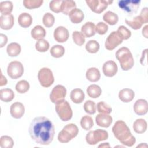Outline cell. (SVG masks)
Instances as JSON below:
<instances>
[{
    "label": "cell",
    "mask_w": 148,
    "mask_h": 148,
    "mask_svg": "<svg viewBox=\"0 0 148 148\" xmlns=\"http://www.w3.org/2000/svg\"><path fill=\"white\" fill-rule=\"evenodd\" d=\"M87 93L90 97L92 98H97L101 95L102 90L99 86L97 84H91L87 87Z\"/></svg>",
    "instance_id": "f546056e"
},
{
    "label": "cell",
    "mask_w": 148,
    "mask_h": 148,
    "mask_svg": "<svg viewBox=\"0 0 148 148\" xmlns=\"http://www.w3.org/2000/svg\"><path fill=\"white\" fill-rule=\"evenodd\" d=\"M49 42L44 39H40L38 40L35 43V49L39 52H46L49 49Z\"/></svg>",
    "instance_id": "ab89813d"
},
{
    "label": "cell",
    "mask_w": 148,
    "mask_h": 148,
    "mask_svg": "<svg viewBox=\"0 0 148 148\" xmlns=\"http://www.w3.org/2000/svg\"><path fill=\"white\" fill-rule=\"evenodd\" d=\"M38 79L40 85L43 87L51 86L54 82V78L52 71L48 68H41L38 73Z\"/></svg>",
    "instance_id": "8992f818"
},
{
    "label": "cell",
    "mask_w": 148,
    "mask_h": 148,
    "mask_svg": "<svg viewBox=\"0 0 148 148\" xmlns=\"http://www.w3.org/2000/svg\"><path fill=\"white\" fill-rule=\"evenodd\" d=\"M69 36L68 30L63 26L57 27L54 31V38L57 42L64 43L68 39Z\"/></svg>",
    "instance_id": "4fadbf2b"
},
{
    "label": "cell",
    "mask_w": 148,
    "mask_h": 148,
    "mask_svg": "<svg viewBox=\"0 0 148 148\" xmlns=\"http://www.w3.org/2000/svg\"><path fill=\"white\" fill-rule=\"evenodd\" d=\"M14 23V18L12 14H1L0 17V27L2 29H10Z\"/></svg>",
    "instance_id": "9a60e30c"
},
{
    "label": "cell",
    "mask_w": 148,
    "mask_h": 148,
    "mask_svg": "<svg viewBox=\"0 0 148 148\" xmlns=\"http://www.w3.org/2000/svg\"><path fill=\"white\" fill-rule=\"evenodd\" d=\"M43 0H24L23 1V5L28 9H32L39 8L43 3Z\"/></svg>",
    "instance_id": "8d00e7d4"
},
{
    "label": "cell",
    "mask_w": 148,
    "mask_h": 148,
    "mask_svg": "<svg viewBox=\"0 0 148 148\" xmlns=\"http://www.w3.org/2000/svg\"><path fill=\"white\" fill-rule=\"evenodd\" d=\"M0 38H1V43H0V47H3L8 42V38L6 35L3 34H0Z\"/></svg>",
    "instance_id": "f907efd6"
},
{
    "label": "cell",
    "mask_w": 148,
    "mask_h": 148,
    "mask_svg": "<svg viewBox=\"0 0 148 148\" xmlns=\"http://www.w3.org/2000/svg\"><path fill=\"white\" fill-rule=\"evenodd\" d=\"M6 51L10 57L17 56L21 52V46L17 43H11L8 45Z\"/></svg>",
    "instance_id": "83f0119b"
},
{
    "label": "cell",
    "mask_w": 148,
    "mask_h": 148,
    "mask_svg": "<svg viewBox=\"0 0 148 148\" xmlns=\"http://www.w3.org/2000/svg\"><path fill=\"white\" fill-rule=\"evenodd\" d=\"M147 27L148 25H146L142 29V35L144 36V37H145L146 38H147Z\"/></svg>",
    "instance_id": "db71d44e"
},
{
    "label": "cell",
    "mask_w": 148,
    "mask_h": 148,
    "mask_svg": "<svg viewBox=\"0 0 148 148\" xmlns=\"http://www.w3.org/2000/svg\"><path fill=\"white\" fill-rule=\"evenodd\" d=\"M147 49H145L144 50H143V52H142V57L140 58V63L142 65H144V61H146V60L145 59V57H146V54H147Z\"/></svg>",
    "instance_id": "816d5d0a"
},
{
    "label": "cell",
    "mask_w": 148,
    "mask_h": 148,
    "mask_svg": "<svg viewBox=\"0 0 148 148\" xmlns=\"http://www.w3.org/2000/svg\"><path fill=\"white\" fill-rule=\"evenodd\" d=\"M72 39L75 43L79 46H82L85 42V36L81 32L78 31H75L73 32Z\"/></svg>",
    "instance_id": "f35d334b"
},
{
    "label": "cell",
    "mask_w": 148,
    "mask_h": 148,
    "mask_svg": "<svg viewBox=\"0 0 148 148\" xmlns=\"http://www.w3.org/2000/svg\"><path fill=\"white\" fill-rule=\"evenodd\" d=\"M85 95L83 90L80 88H75L70 93V98L75 103H81L84 99Z\"/></svg>",
    "instance_id": "44dd1931"
},
{
    "label": "cell",
    "mask_w": 148,
    "mask_h": 148,
    "mask_svg": "<svg viewBox=\"0 0 148 148\" xmlns=\"http://www.w3.org/2000/svg\"><path fill=\"white\" fill-rule=\"evenodd\" d=\"M7 73L8 76L13 79L20 78L22 76L24 73V67L23 64L18 61L10 62L8 66Z\"/></svg>",
    "instance_id": "ba28073f"
},
{
    "label": "cell",
    "mask_w": 148,
    "mask_h": 148,
    "mask_svg": "<svg viewBox=\"0 0 148 148\" xmlns=\"http://www.w3.org/2000/svg\"><path fill=\"white\" fill-rule=\"evenodd\" d=\"M84 110L86 113L89 114H94L96 112V105L95 103L91 100H87L84 103Z\"/></svg>",
    "instance_id": "b9f144b4"
},
{
    "label": "cell",
    "mask_w": 148,
    "mask_h": 148,
    "mask_svg": "<svg viewBox=\"0 0 148 148\" xmlns=\"http://www.w3.org/2000/svg\"><path fill=\"white\" fill-rule=\"evenodd\" d=\"M108 138V133L106 131L97 129L89 131L86 136V140L88 145H95L100 141L105 140Z\"/></svg>",
    "instance_id": "5b68a950"
},
{
    "label": "cell",
    "mask_w": 148,
    "mask_h": 148,
    "mask_svg": "<svg viewBox=\"0 0 148 148\" xmlns=\"http://www.w3.org/2000/svg\"><path fill=\"white\" fill-rule=\"evenodd\" d=\"M13 5L11 1H3L0 3V12L2 14H10L13 10Z\"/></svg>",
    "instance_id": "836d02e7"
},
{
    "label": "cell",
    "mask_w": 148,
    "mask_h": 148,
    "mask_svg": "<svg viewBox=\"0 0 148 148\" xmlns=\"http://www.w3.org/2000/svg\"><path fill=\"white\" fill-rule=\"evenodd\" d=\"M64 130L68 131L72 136L73 138H75L78 133H79V129L77 127V125L73 123H70L68 124H66L64 128Z\"/></svg>",
    "instance_id": "7dc6e473"
},
{
    "label": "cell",
    "mask_w": 148,
    "mask_h": 148,
    "mask_svg": "<svg viewBox=\"0 0 148 148\" xmlns=\"http://www.w3.org/2000/svg\"><path fill=\"white\" fill-rule=\"evenodd\" d=\"M147 127V122L143 119H138L133 124V129L137 134L144 133L146 131Z\"/></svg>",
    "instance_id": "cb8c5ba5"
},
{
    "label": "cell",
    "mask_w": 148,
    "mask_h": 148,
    "mask_svg": "<svg viewBox=\"0 0 148 148\" xmlns=\"http://www.w3.org/2000/svg\"><path fill=\"white\" fill-rule=\"evenodd\" d=\"M86 3L91 10L95 13H101L108 7V6L113 2L112 1L105 0H86Z\"/></svg>",
    "instance_id": "30bf717a"
},
{
    "label": "cell",
    "mask_w": 148,
    "mask_h": 148,
    "mask_svg": "<svg viewBox=\"0 0 148 148\" xmlns=\"http://www.w3.org/2000/svg\"><path fill=\"white\" fill-rule=\"evenodd\" d=\"M139 17L143 24L148 22V8L147 7H145L142 9Z\"/></svg>",
    "instance_id": "681fc988"
},
{
    "label": "cell",
    "mask_w": 148,
    "mask_h": 148,
    "mask_svg": "<svg viewBox=\"0 0 148 148\" xmlns=\"http://www.w3.org/2000/svg\"><path fill=\"white\" fill-rule=\"evenodd\" d=\"M29 84L27 80H21L16 84V90L18 93L24 94L29 90Z\"/></svg>",
    "instance_id": "d590c367"
},
{
    "label": "cell",
    "mask_w": 148,
    "mask_h": 148,
    "mask_svg": "<svg viewBox=\"0 0 148 148\" xmlns=\"http://www.w3.org/2000/svg\"><path fill=\"white\" fill-rule=\"evenodd\" d=\"M46 31L41 25H36L31 30V35L33 39L35 40H40L43 39L46 36Z\"/></svg>",
    "instance_id": "d4e9b609"
},
{
    "label": "cell",
    "mask_w": 148,
    "mask_h": 148,
    "mask_svg": "<svg viewBox=\"0 0 148 148\" xmlns=\"http://www.w3.org/2000/svg\"><path fill=\"white\" fill-rule=\"evenodd\" d=\"M50 53L53 57L60 58L64 56L65 53V48L62 45H56L51 47Z\"/></svg>",
    "instance_id": "d6a6232c"
},
{
    "label": "cell",
    "mask_w": 148,
    "mask_h": 148,
    "mask_svg": "<svg viewBox=\"0 0 148 148\" xmlns=\"http://www.w3.org/2000/svg\"><path fill=\"white\" fill-rule=\"evenodd\" d=\"M110 145H109V143H103L102 144H101L98 146V147H109Z\"/></svg>",
    "instance_id": "11a10c76"
},
{
    "label": "cell",
    "mask_w": 148,
    "mask_h": 148,
    "mask_svg": "<svg viewBox=\"0 0 148 148\" xmlns=\"http://www.w3.org/2000/svg\"><path fill=\"white\" fill-rule=\"evenodd\" d=\"M7 84V79L6 78L3 76L2 72L1 73V80H0V86H3L4 85H6Z\"/></svg>",
    "instance_id": "f5cc1de1"
},
{
    "label": "cell",
    "mask_w": 148,
    "mask_h": 148,
    "mask_svg": "<svg viewBox=\"0 0 148 148\" xmlns=\"http://www.w3.org/2000/svg\"><path fill=\"white\" fill-rule=\"evenodd\" d=\"M24 106L20 102H16L10 106V113L11 116L14 119H20L24 115Z\"/></svg>",
    "instance_id": "5bb4252c"
},
{
    "label": "cell",
    "mask_w": 148,
    "mask_h": 148,
    "mask_svg": "<svg viewBox=\"0 0 148 148\" xmlns=\"http://www.w3.org/2000/svg\"><path fill=\"white\" fill-rule=\"evenodd\" d=\"M14 145L13 139L8 135H3L0 139V146L2 148H12Z\"/></svg>",
    "instance_id": "74e56055"
},
{
    "label": "cell",
    "mask_w": 148,
    "mask_h": 148,
    "mask_svg": "<svg viewBox=\"0 0 148 148\" xmlns=\"http://www.w3.org/2000/svg\"><path fill=\"white\" fill-rule=\"evenodd\" d=\"M66 95V89L62 85H57L52 89L50 94V101L56 104L65 100Z\"/></svg>",
    "instance_id": "9c48e42d"
},
{
    "label": "cell",
    "mask_w": 148,
    "mask_h": 148,
    "mask_svg": "<svg viewBox=\"0 0 148 148\" xmlns=\"http://www.w3.org/2000/svg\"><path fill=\"white\" fill-rule=\"evenodd\" d=\"M108 30V26L103 22H99L95 26V31L99 35H104Z\"/></svg>",
    "instance_id": "c3c4849f"
},
{
    "label": "cell",
    "mask_w": 148,
    "mask_h": 148,
    "mask_svg": "<svg viewBox=\"0 0 148 148\" xmlns=\"http://www.w3.org/2000/svg\"><path fill=\"white\" fill-rule=\"evenodd\" d=\"M76 2L72 0H64L62 1L61 6V12L65 14L68 15L69 13L73 9L76 8Z\"/></svg>",
    "instance_id": "f1b7e54d"
},
{
    "label": "cell",
    "mask_w": 148,
    "mask_h": 148,
    "mask_svg": "<svg viewBox=\"0 0 148 148\" xmlns=\"http://www.w3.org/2000/svg\"><path fill=\"white\" fill-rule=\"evenodd\" d=\"M113 121V119L109 114L100 113L95 117V121L97 124L101 127L108 128L109 127Z\"/></svg>",
    "instance_id": "e0dca14e"
},
{
    "label": "cell",
    "mask_w": 148,
    "mask_h": 148,
    "mask_svg": "<svg viewBox=\"0 0 148 148\" xmlns=\"http://www.w3.org/2000/svg\"><path fill=\"white\" fill-rule=\"evenodd\" d=\"M112 132L115 138L124 145L131 147L136 142V139L132 135L130 128L122 120H118L114 123Z\"/></svg>",
    "instance_id": "7a4b0ae2"
},
{
    "label": "cell",
    "mask_w": 148,
    "mask_h": 148,
    "mask_svg": "<svg viewBox=\"0 0 148 148\" xmlns=\"http://www.w3.org/2000/svg\"><path fill=\"white\" fill-rule=\"evenodd\" d=\"M73 139L72 135L66 130L62 129L58 135V140L61 143H68Z\"/></svg>",
    "instance_id": "7bdbcfd3"
},
{
    "label": "cell",
    "mask_w": 148,
    "mask_h": 148,
    "mask_svg": "<svg viewBox=\"0 0 148 148\" xmlns=\"http://www.w3.org/2000/svg\"><path fill=\"white\" fill-rule=\"evenodd\" d=\"M86 49L90 53H96L99 49V44L95 40H90L86 45Z\"/></svg>",
    "instance_id": "e575fe53"
},
{
    "label": "cell",
    "mask_w": 148,
    "mask_h": 148,
    "mask_svg": "<svg viewBox=\"0 0 148 148\" xmlns=\"http://www.w3.org/2000/svg\"><path fill=\"white\" fill-rule=\"evenodd\" d=\"M118 67L114 61L109 60L105 62L102 66V71L106 77H113L117 72Z\"/></svg>",
    "instance_id": "7c38bea8"
},
{
    "label": "cell",
    "mask_w": 148,
    "mask_h": 148,
    "mask_svg": "<svg viewBox=\"0 0 148 148\" xmlns=\"http://www.w3.org/2000/svg\"><path fill=\"white\" fill-rule=\"evenodd\" d=\"M122 40H127L131 36V32L125 26H119L116 31Z\"/></svg>",
    "instance_id": "60d3db41"
},
{
    "label": "cell",
    "mask_w": 148,
    "mask_h": 148,
    "mask_svg": "<svg viewBox=\"0 0 148 148\" xmlns=\"http://www.w3.org/2000/svg\"><path fill=\"white\" fill-rule=\"evenodd\" d=\"M80 125L84 130H90L94 125L92 118L88 115L84 116L80 120Z\"/></svg>",
    "instance_id": "1f68e13d"
},
{
    "label": "cell",
    "mask_w": 148,
    "mask_h": 148,
    "mask_svg": "<svg viewBox=\"0 0 148 148\" xmlns=\"http://www.w3.org/2000/svg\"><path fill=\"white\" fill-rule=\"evenodd\" d=\"M28 131L31 138L37 143L42 145L50 144L55 134L54 124L44 116L35 117L29 125Z\"/></svg>",
    "instance_id": "6da1fadb"
},
{
    "label": "cell",
    "mask_w": 148,
    "mask_h": 148,
    "mask_svg": "<svg viewBox=\"0 0 148 148\" xmlns=\"http://www.w3.org/2000/svg\"><path fill=\"white\" fill-rule=\"evenodd\" d=\"M86 77L88 80L91 82H96L98 81L101 77L100 72L97 68H90L86 71Z\"/></svg>",
    "instance_id": "7402d4cb"
},
{
    "label": "cell",
    "mask_w": 148,
    "mask_h": 148,
    "mask_svg": "<svg viewBox=\"0 0 148 148\" xmlns=\"http://www.w3.org/2000/svg\"><path fill=\"white\" fill-rule=\"evenodd\" d=\"M125 23L128 25H129L130 27H131L134 30H137V29H140L142 27V25L143 24L139 16H137L135 17L131 20L125 19Z\"/></svg>",
    "instance_id": "4dcf8cb0"
},
{
    "label": "cell",
    "mask_w": 148,
    "mask_h": 148,
    "mask_svg": "<svg viewBox=\"0 0 148 148\" xmlns=\"http://www.w3.org/2000/svg\"><path fill=\"white\" fill-rule=\"evenodd\" d=\"M116 57L123 71H128L133 67L134 65V58L128 47L120 48L116 53Z\"/></svg>",
    "instance_id": "3957f363"
},
{
    "label": "cell",
    "mask_w": 148,
    "mask_h": 148,
    "mask_svg": "<svg viewBox=\"0 0 148 148\" xmlns=\"http://www.w3.org/2000/svg\"><path fill=\"white\" fill-rule=\"evenodd\" d=\"M103 20L108 24L114 25L117 23L119 17L117 14L111 11H108L103 14Z\"/></svg>",
    "instance_id": "4316f807"
},
{
    "label": "cell",
    "mask_w": 148,
    "mask_h": 148,
    "mask_svg": "<svg viewBox=\"0 0 148 148\" xmlns=\"http://www.w3.org/2000/svg\"><path fill=\"white\" fill-rule=\"evenodd\" d=\"M62 0H53L50 1L49 3V7L51 11L54 13L61 12V6H62Z\"/></svg>",
    "instance_id": "bcb514c9"
},
{
    "label": "cell",
    "mask_w": 148,
    "mask_h": 148,
    "mask_svg": "<svg viewBox=\"0 0 148 148\" xmlns=\"http://www.w3.org/2000/svg\"><path fill=\"white\" fill-rule=\"evenodd\" d=\"M18 24L23 28L29 27L32 23V18L28 13H22L18 17Z\"/></svg>",
    "instance_id": "603a6c76"
},
{
    "label": "cell",
    "mask_w": 148,
    "mask_h": 148,
    "mask_svg": "<svg viewBox=\"0 0 148 148\" xmlns=\"http://www.w3.org/2000/svg\"><path fill=\"white\" fill-rule=\"evenodd\" d=\"M122 42L123 40L117 32L116 31H113L107 37L105 43V46L107 50H113L120 45Z\"/></svg>",
    "instance_id": "8fae6325"
},
{
    "label": "cell",
    "mask_w": 148,
    "mask_h": 148,
    "mask_svg": "<svg viewBox=\"0 0 148 148\" xmlns=\"http://www.w3.org/2000/svg\"><path fill=\"white\" fill-rule=\"evenodd\" d=\"M140 4V1L138 0H121L118 2L120 8L129 15L136 13Z\"/></svg>",
    "instance_id": "52a82bcc"
},
{
    "label": "cell",
    "mask_w": 148,
    "mask_h": 148,
    "mask_svg": "<svg viewBox=\"0 0 148 148\" xmlns=\"http://www.w3.org/2000/svg\"><path fill=\"white\" fill-rule=\"evenodd\" d=\"M97 110L100 113L110 114L112 112V108L104 101L99 102L97 103Z\"/></svg>",
    "instance_id": "ee69618b"
},
{
    "label": "cell",
    "mask_w": 148,
    "mask_h": 148,
    "mask_svg": "<svg viewBox=\"0 0 148 148\" xmlns=\"http://www.w3.org/2000/svg\"><path fill=\"white\" fill-rule=\"evenodd\" d=\"M71 21L74 24L81 23L84 18V13L83 11L77 8L72 9L68 14Z\"/></svg>",
    "instance_id": "ac0fdd59"
},
{
    "label": "cell",
    "mask_w": 148,
    "mask_h": 148,
    "mask_svg": "<svg viewBox=\"0 0 148 148\" xmlns=\"http://www.w3.org/2000/svg\"><path fill=\"white\" fill-rule=\"evenodd\" d=\"M55 109L58 117L63 121H67L72 117V110L67 101L64 100L56 103Z\"/></svg>",
    "instance_id": "277c9868"
},
{
    "label": "cell",
    "mask_w": 148,
    "mask_h": 148,
    "mask_svg": "<svg viewBox=\"0 0 148 148\" xmlns=\"http://www.w3.org/2000/svg\"><path fill=\"white\" fill-rule=\"evenodd\" d=\"M14 98V93L10 88H2L0 90V99L5 102H10Z\"/></svg>",
    "instance_id": "484cf974"
},
{
    "label": "cell",
    "mask_w": 148,
    "mask_h": 148,
    "mask_svg": "<svg viewBox=\"0 0 148 148\" xmlns=\"http://www.w3.org/2000/svg\"><path fill=\"white\" fill-rule=\"evenodd\" d=\"M135 97L134 91L130 88H125L120 91L119 93V99L123 102L128 103L133 100Z\"/></svg>",
    "instance_id": "d6986e66"
},
{
    "label": "cell",
    "mask_w": 148,
    "mask_h": 148,
    "mask_svg": "<svg viewBox=\"0 0 148 148\" xmlns=\"http://www.w3.org/2000/svg\"><path fill=\"white\" fill-rule=\"evenodd\" d=\"M55 22L54 16L50 13H46L43 17V23L46 27H52Z\"/></svg>",
    "instance_id": "f6af8a7d"
},
{
    "label": "cell",
    "mask_w": 148,
    "mask_h": 148,
    "mask_svg": "<svg viewBox=\"0 0 148 148\" xmlns=\"http://www.w3.org/2000/svg\"><path fill=\"white\" fill-rule=\"evenodd\" d=\"M134 112L139 116L144 115L147 113L148 103L146 100L143 99H138L134 105Z\"/></svg>",
    "instance_id": "2e32d148"
},
{
    "label": "cell",
    "mask_w": 148,
    "mask_h": 148,
    "mask_svg": "<svg viewBox=\"0 0 148 148\" xmlns=\"http://www.w3.org/2000/svg\"><path fill=\"white\" fill-rule=\"evenodd\" d=\"M81 32L85 37L90 38L95 34V25L92 22H87L81 28Z\"/></svg>",
    "instance_id": "ffe728a7"
}]
</instances>
